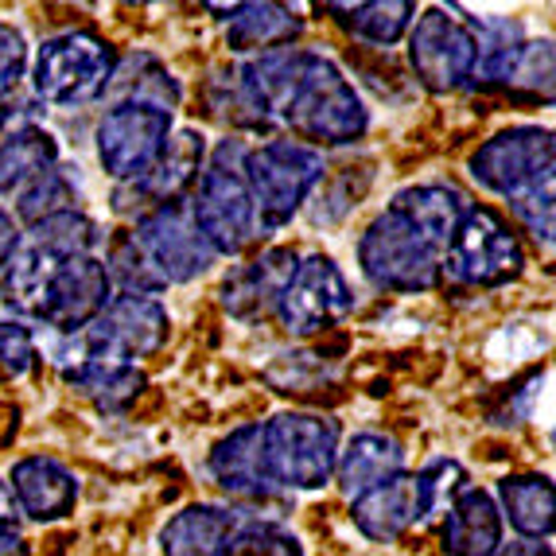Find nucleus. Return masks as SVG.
Listing matches in <instances>:
<instances>
[{
  "label": "nucleus",
  "mask_w": 556,
  "mask_h": 556,
  "mask_svg": "<svg viewBox=\"0 0 556 556\" xmlns=\"http://www.w3.org/2000/svg\"><path fill=\"white\" fill-rule=\"evenodd\" d=\"M273 312L292 339H312V334H324L327 327L351 316L354 292L343 269L327 253H312V257L296 261V269L288 277Z\"/></svg>",
  "instance_id": "obj_10"
},
{
  "label": "nucleus",
  "mask_w": 556,
  "mask_h": 556,
  "mask_svg": "<svg viewBox=\"0 0 556 556\" xmlns=\"http://www.w3.org/2000/svg\"><path fill=\"white\" fill-rule=\"evenodd\" d=\"M296 253L285 250V245H273L265 250L261 257L245 261L230 277L223 280V304L230 316L238 319H261L269 316L273 307H277L280 292H285L288 277L296 269Z\"/></svg>",
  "instance_id": "obj_18"
},
{
  "label": "nucleus",
  "mask_w": 556,
  "mask_h": 556,
  "mask_svg": "<svg viewBox=\"0 0 556 556\" xmlns=\"http://www.w3.org/2000/svg\"><path fill=\"white\" fill-rule=\"evenodd\" d=\"M20 238H24V233H20V223L12 218V211L0 206V269H4V261H9L12 250L20 245Z\"/></svg>",
  "instance_id": "obj_38"
},
{
  "label": "nucleus",
  "mask_w": 556,
  "mask_h": 556,
  "mask_svg": "<svg viewBox=\"0 0 556 556\" xmlns=\"http://www.w3.org/2000/svg\"><path fill=\"white\" fill-rule=\"evenodd\" d=\"M390 206H397L420 233H428L440 250H447L455 226L464 223V214L471 203H467L464 191L452 184H417V187H405Z\"/></svg>",
  "instance_id": "obj_25"
},
{
  "label": "nucleus",
  "mask_w": 556,
  "mask_h": 556,
  "mask_svg": "<svg viewBox=\"0 0 556 556\" xmlns=\"http://www.w3.org/2000/svg\"><path fill=\"white\" fill-rule=\"evenodd\" d=\"M39 362V339L31 334V327H24L20 319H4L0 324V366L12 378H24Z\"/></svg>",
  "instance_id": "obj_34"
},
{
  "label": "nucleus",
  "mask_w": 556,
  "mask_h": 556,
  "mask_svg": "<svg viewBox=\"0 0 556 556\" xmlns=\"http://www.w3.org/2000/svg\"><path fill=\"white\" fill-rule=\"evenodd\" d=\"M401 471H405V447L386 432H358L346 440V447H339V459H334V479L351 498L374 491Z\"/></svg>",
  "instance_id": "obj_22"
},
{
  "label": "nucleus",
  "mask_w": 556,
  "mask_h": 556,
  "mask_svg": "<svg viewBox=\"0 0 556 556\" xmlns=\"http://www.w3.org/2000/svg\"><path fill=\"white\" fill-rule=\"evenodd\" d=\"M467 486L464 464L455 459H432L425 471H417V491H420V526L444 518L452 498Z\"/></svg>",
  "instance_id": "obj_31"
},
{
  "label": "nucleus",
  "mask_w": 556,
  "mask_h": 556,
  "mask_svg": "<svg viewBox=\"0 0 556 556\" xmlns=\"http://www.w3.org/2000/svg\"><path fill=\"white\" fill-rule=\"evenodd\" d=\"M110 273L98 253L86 257H55L43 280L36 324L51 327L55 334H78L102 316L110 304Z\"/></svg>",
  "instance_id": "obj_13"
},
{
  "label": "nucleus",
  "mask_w": 556,
  "mask_h": 556,
  "mask_svg": "<svg viewBox=\"0 0 556 556\" xmlns=\"http://www.w3.org/2000/svg\"><path fill=\"white\" fill-rule=\"evenodd\" d=\"M408 63L425 90L452 93L475 78L479 66V39L471 16L459 9H425L408 24Z\"/></svg>",
  "instance_id": "obj_9"
},
{
  "label": "nucleus",
  "mask_w": 556,
  "mask_h": 556,
  "mask_svg": "<svg viewBox=\"0 0 556 556\" xmlns=\"http://www.w3.org/2000/svg\"><path fill=\"white\" fill-rule=\"evenodd\" d=\"M167 137H172V113L140 102H113V110H105L98 132H93L98 160H102L105 176L117 179V187L144 176L164 152Z\"/></svg>",
  "instance_id": "obj_11"
},
{
  "label": "nucleus",
  "mask_w": 556,
  "mask_h": 556,
  "mask_svg": "<svg viewBox=\"0 0 556 556\" xmlns=\"http://www.w3.org/2000/svg\"><path fill=\"white\" fill-rule=\"evenodd\" d=\"M366 280L386 292H432L444 280V250L420 233L397 206L381 211L358 238Z\"/></svg>",
  "instance_id": "obj_5"
},
{
  "label": "nucleus",
  "mask_w": 556,
  "mask_h": 556,
  "mask_svg": "<svg viewBox=\"0 0 556 556\" xmlns=\"http://www.w3.org/2000/svg\"><path fill=\"white\" fill-rule=\"evenodd\" d=\"M304 31V20L285 4H233L226 24V47L238 55H265L292 47Z\"/></svg>",
  "instance_id": "obj_23"
},
{
  "label": "nucleus",
  "mask_w": 556,
  "mask_h": 556,
  "mask_svg": "<svg viewBox=\"0 0 556 556\" xmlns=\"http://www.w3.org/2000/svg\"><path fill=\"white\" fill-rule=\"evenodd\" d=\"M494 556H553V548L541 545V541H510V545H502Z\"/></svg>",
  "instance_id": "obj_39"
},
{
  "label": "nucleus",
  "mask_w": 556,
  "mask_h": 556,
  "mask_svg": "<svg viewBox=\"0 0 556 556\" xmlns=\"http://www.w3.org/2000/svg\"><path fill=\"white\" fill-rule=\"evenodd\" d=\"M28 71V43L20 36V28L0 20V98H12Z\"/></svg>",
  "instance_id": "obj_35"
},
{
  "label": "nucleus",
  "mask_w": 556,
  "mask_h": 556,
  "mask_svg": "<svg viewBox=\"0 0 556 556\" xmlns=\"http://www.w3.org/2000/svg\"><path fill=\"white\" fill-rule=\"evenodd\" d=\"M0 556H28V541L20 533L16 506H9V486H0Z\"/></svg>",
  "instance_id": "obj_37"
},
{
  "label": "nucleus",
  "mask_w": 556,
  "mask_h": 556,
  "mask_svg": "<svg viewBox=\"0 0 556 556\" xmlns=\"http://www.w3.org/2000/svg\"><path fill=\"white\" fill-rule=\"evenodd\" d=\"M117 55L102 36L93 31H59L43 39L31 63V90L39 102L75 110L98 102L113 83Z\"/></svg>",
  "instance_id": "obj_6"
},
{
  "label": "nucleus",
  "mask_w": 556,
  "mask_h": 556,
  "mask_svg": "<svg viewBox=\"0 0 556 556\" xmlns=\"http://www.w3.org/2000/svg\"><path fill=\"white\" fill-rule=\"evenodd\" d=\"M339 425L319 413H277L261 425V464L277 491H319L334 479Z\"/></svg>",
  "instance_id": "obj_3"
},
{
  "label": "nucleus",
  "mask_w": 556,
  "mask_h": 556,
  "mask_svg": "<svg viewBox=\"0 0 556 556\" xmlns=\"http://www.w3.org/2000/svg\"><path fill=\"white\" fill-rule=\"evenodd\" d=\"M440 541H444L447 556H494L502 548L498 502L482 491V486L467 482L464 491L452 498V506L444 510Z\"/></svg>",
  "instance_id": "obj_19"
},
{
  "label": "nucleus",
  "mask_w": 556,
  "mask_h": 556,
  "mask_svg": "<svg viewBox=\"0 0 556 556\" xmlns=\"http://www.w3.org/2000/svg\"><path fill=\"white\" fill-rule=\"evenodd\" d=\"M206 164V137L199 129H179L167 137L164 152L156 156V164L137 176L132 184H121L117 195H113V206L117 214H144L160 211V206L184 203L187 191L195 187L199 172Z\"/></svg>",
  "instance_id": "obj_14"
},
{
  "label": "nucleus",
  "mask_w": 556,
  "mask_h": 556,
  "mask_svg": "<svg viewBox=\"0 0 556 556\" xmlns=\"http://www.w3.org/2000/svg\"><path fill=\"white\" fill-rule=\"evenodd\" d=\"M51 167H59V144L47 129L28 121L0 137V195H12V191L20 195Z\"/></svg>",
  "instance_id": "obj_24"
},
{
  "label": "nucleus",
  "mask_w": 556,
  "mask_h": 556,
  "mask_svg": "<svg viewBox=\"0 0 556 556\" xmlns=\"http://www.w3.org/2000/svg\"><path fill=\"white\" fill-rule=\"evenodd\" d=\"M20 125H28V121L20 117L16 93H12V98H0V137H4L9 129H20Z\"/></svg>",
  "instance_id": "obj_40"
},
{
  "label": "nucleus",
  "mask_w": 556,
  "mask_h": 556,
  "mask_svg": "<svg viewBox=\"0 0 556 556\" xmlns=\"http://www.w3.org/2000/svg\"><path fill=\"white\" fill-rule=\"evenodd\" d=\"M556 191H545V195H533L526 203H514V214H518V223L526 226V233H533V241L541 245H553V206Z\"/></svg>",
  "instance_id": "obj_36"
},
{
  "label": "nucleus",
  "mask_w": 556,
  "mask_h": 556,
  "mask_svg": "<svg viewBox=\"0 0 556 556\" xmlns=\"http://www.w3.org/2000/svg\"><path fill=\"white\" fill-rule=\"evenodd\" d=\"M129 238L137 241V250L144 253V261L156 269V277L167 288L203 277L214 261H218L211 245H206V238L195 230V218H191L187 199L137 218Z\"/></svg>",
  "instance_id": "obj_12"
},
{
  "label": "nucleus",
  "mask_w": 556,
  "mask_h": 556,
  "mask_svg": "<svg viewBox=\"0 0 556 556\" xmlns=\"http://www.w3.org/2000/svg\"><path fill=\"white\" fill-rule=\"evenodd\" d=\"M206 467H211V479L218 482V491H226L238 502L261 506V502L280 498V491L265 475V464H261V425L233 428L230 437L214 444Z\"/></svg>",
  "instance_id": "obj_16"
},
{
  "label": "nucleus",
  "mask_w": 556,
  "mask_h": 556,
  "mask_svg": "<svg viewBox=\"0 0 556 556\" xmlns=\"http://www.w3.org/2000/svg\"><path fill=\"white\" fill-rule=\"evenodd\" d=\"M24 241L55 253V257H86V253H98V245H102V226L83 211H63L55 218L28 226Z\"/></svg>",
  "instance_id": "obj_29"
},
{
  "label": "nucleus",
  "mask_w": 556,
  "mask_h": 556,
  "mask_svg": "<svg viewBox=\"0 0 556 556\" xmlns=\"http://www.w3.org/2000/svg\"><path fill=\"white\" fill-rule=\"evenodd\" d=\"M241 514L223 506H184L176 518L160 529V553L164 556H230V545L241 529Z\"/></svg>",
  "instance_id": "obj_21"
},
{
  "label": "nucleus",
  "mask_w": 556,
  "mask_h": 556,
  "mask_svg": "<svg viewBox=\"0 0 556 556\" xmlns=\"http://www.w3.org/2000/svg\"><path fill=\"white\" fill-rule=\"evenodd\" d=\"M467 167L475 184L486 187L491 195H502L510 206L526 203L533 195L556 191V140L541 125H514L479 144Z\"/></svg>",
  "instance_id": "obj_7"
},
{
  "label": "nucleus",
  "mask_w": 556,
  "mask_h": 556,
  "mask_svg": "<svg viewBox=\"0 0 556 556\" xmlns=\"http://www.w3.org/2000/svg\"><path fill=\"white\" fill-rule=\"evenodd\" d=\"M83 334L98 351L137 366V358H152L167 343L172 316H167V307L160 300L121 292V296H110V304L102 307V316L93 319Z\"/></svg>",
  "instance_id": "obj_15"
},
{
  "label": "nucleus",
  "mask_w": 556,
  "mask_h": 556,
  "mask_svg": "<svg viewBox=\"0 0 556 556\" xmlns=\"http://www.w3.org/2000/svg\"><path fill=\"white\" fill-rule=\"evenodd\" d=\"M63 211H78V187L71 179V167H51L47 176H39L36 184H28L16 195V218L20 223H43V218H55Z\"/></svg>",
  "instance_id": "obj_30"
},
{
  "label": "nucleus",
  "mask_w": 556,
  "mask_h": 556,
  "mask_svg": "<svg viewBox=\"0 0 556 556\" xmlns=\"http://www.w3.org/2000/svg\"><path fill=\"white\" fill-rule=\"evenodd\" d=\"M110 90L117 93V102L156 105V110H164V113H172L179 105L176 78L167 75L152 55H132V59H125V63L113 66Z\"/></svg>",
  "instance_id": "obj_28"
},
{
  "label": "nucleus",
  "mask_w": 556,
  "mask_h": 556,
  "mask_svg": "<svg viewBox=\"0 0 556 556\" xmlns=\"http://www.w3.org/2000/svg\"><path fill=\"white\" fill-rule=\"evenodd\" d=\"M339 24L351 31L354 39H366L374 47L397 43L408 31V24L417 20V4L413 0H370V4H327Z\"/></svg>",
  "instance_id": "obj_27"
},
{
  "label": "nucleus",
  "mask_w": 556,
  "mask_h": 556,
  "mask_svg": "<svg viewBox=\"0 0 556 556\" xmlns=\"http://www.w3.org/2000/svg\"><path fill=\"white\" fill-rule=\"evenodd\" d=\"M526 269V250L510 223L491 206H467L464 223L455 226L444 250V273L459 285L498 288L510 285Z\"/></svg>",
  "instance_id": "obj_8"
},
{
  "label": "nucleus",
  "mask_w": 556,
  "mask_h": 556,
  "mask_svg": "<svg viewBox=\"0 0 556 556\" xmlns=\"http://www.w3.org/2000/svg\"><path fill=\"white\" fill-rule=\"evenodd\" d=\"M9 494L16 498V510L31 521H59L75 510L78 479L71 467H63L51 455H28L9 471Z\"/></svg>",
  "instance_id": "obj_17"
},
{
  "label": "nucleus",
  "mask_w": 556,
  "mask_h": 556,
  "mask_svg": "<svg viewBox=\"0 0 556 556\" xmlns=\"http://www.w3.org/2000/svg\"><path fill=\"white\" fill-rule=\"evenodd\" d=\"M351 521L362 538L370 541H397L413 526H420V491L417 475H393L374 491L358 494L351 502Z\"/></svg>",
  "instance_id": "obj_20"
},
{
  "label": "nucleus",
  "mask_w": 556,
  "mask_h": 556,
  "mask_svg": "<svg viewBox=\"0 0 556 556\" xmlns=\"http://www.w3.org/2000/svg\"><path fill=\"white\" fill-rule=\"evenodd\" d=\"M245 187H250L253 211H257L261 238L292 223V214L304 206L312 187L324 179V152L307 149L300 140H265L257 149H245L241 160Z\"/></svg>",
  "instance_id": "obj_4"
},
{
  "label": "nucleus",
  "mask_w": 556,
  "mask_h": 556,
  "mask_svg": "<svg viewBox=\"0 0 556 556\" xmlns=\"http://www.w3.org/2000/svg\"><path fill=\"white\" fill-rule=\"evenodd\" d=\"M502 510L510 526L521 533V541H548L556 514V494L548 475H510L498 482Z\"/></svg>",
  "instance_id": "obj_26"
},
{
  "label": "nucleus",
  "mask_w": 556,
  "mask_h": 556,
  "mask_svg": "<svg viewBox=\"0 0 556 556\" xmlns=\"http://www.w3.org/2000/svg\"><path fill=\"white\" fill-rule=\"evenodd\" d=\"M241 160H245L241 140H218V149L206 156L203 172L195 179V195L187 199L195 230L206 238L214 257H238L245 245H253L261 238L257 211H253Z\"/></svg>",
  "instance_id": "obj_1"
},
{
  "label": "nucleus",
  "mask_w": 556,
  "mask_h": 556,
  "mask_svg": "<svg viewBox=\"0 0 556 556\" xmlns=\"http://www.w3.org/2000/svg\"><path fill=\"white\" fill-rule=\"evenodd\" d=\"M502 86L510 90H529L533 98H553V43L548 39H526L514 55L510 71L502 78Z\"/></svg>",
  "instance_id": "obj_32"
},
{
  "label": "nucleus",
  "mask_w": 556,
  "mask_h": 556,
  "mask_svg": "<svg viewBox=\"0 0 556 556\" xmlns=\"http://www.w3.org/2000/svg\"><path fill=\"white\" fill-rule=\"evenodd\" d=\"M280 129L296 132L300 140H312V144H354L370 129V113L351 78L331 59L307 51L304 71L280 113Z\"/></svg>",
  "instance_id": "obj_2"
},
{
  "label": "nucleus",
  "mask_w": 556,
  "mask_h": 556,
  "mask_svg": "<svg viewBox=\"0 0 556 556\" xmlns=\"http://www.w3.org/2000/svg\"><path fill=\"white\" fill-rule=\"evenodd\" d=\"M230 556H304V548L277 521H241Z\"/></svg>",
  "instance_id": "obj_33"
}]
</instances>
